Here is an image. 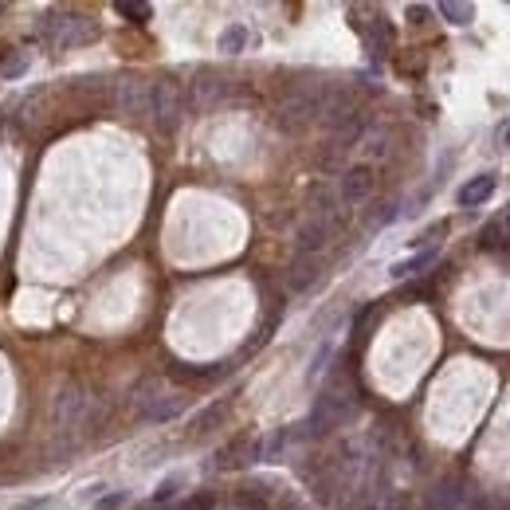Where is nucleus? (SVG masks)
<instances>
[{"label": "nucleus", "mask_w": 510, "mask_h": 510, "mask_svg": "<svg viewBox=\"0 0 510 510\" xmlns=\"http://www.w3.org/2000/svg\"><path fill=\"white\" fill-rule=\"evenodd\" d=\"M149 114H154L157 130H166V134L181 126L184 94H181V83H177V79H157V83H149Z\"/></svg>", "instance_id": "1"}, {"label": "nucleus", "mask_w": 510, "mask_h": 510, "mask_svg": "<svg viewBox=\"0 0 510 510\" xmlns=\"http://www.w3.org/2000/svg\"><path fill=\"white\" fill-rule=\"evenodd\" d=\"M322 91H327V83H318V86H302V91L291 94V99L279 106V122H283V130H307L310 122H318Z\"/></svg>", "instance_id": "2"}, {"label": "nucleus", "mask_w": 510, "mask_h": 510, "mask_svg": "<svg viewBox=\"0 0 510 510\" xmlns=\"http://www.w3.org/2000/svg\"><path fill=\"white\" fill-rule=\"evenodd\" d=\"M86 408H91V397H86L83 385L67 381L51 400V420H56L59 432H79L83 420H86Z\"/></svg>", "instance_id": "3"}, {"label": "nucleus", "mask_w": 510, "mask_h": 510, "mask_svg": "<svg viewBox=\"0 0 510 510\" xmlns=\"http://www.w3.org/2000/svg\"><path fill=\"white\" fill-rule=\"evenodd\" d=\"M111 103H114V111L126 114V118L149 114V83L134 79V75H126V79H118L111 86Z\"/></svg>", "instance_id": "4"}, {"label": "nucleus", "mask_w": 510, "mask_h": 510, "mask_svg": "<svg viewBox=\"0 0 510 510\" xmlns=\"http://www.w3.org/2000/svg\"><path fill=\"white\" fill-rule=\"evenodd\" d=\"M373 184H377V177H373V166H350L342 173V181H338V201L345 204V209H357V204H365L369 197H373Z\"/></svg>", "instance_id": "5"}, {"label": "nucleus", "mask_w": 510, "mask_h": 510, "mask_svg": "<svg viewBox=\"0 0 510 510\" xmlns=\"http://www.w3.org/2000/svg\"><path fill=\"white\" fill-rule=\"evenodd\" d=\"M327 244H330V220L310 216V220L299 224V232H295V252L299 255H318Z\"/></svg>", "instance_id": "6"}, {"label": "nucleus", "mask_w": 510, "mask_h": 510, "mask_svg": "<svg viewBox=\"0 0 510 510\" xmlns=\"http://www.w3.org/2000/svg\"><path fill=\"white\" fill-rule=\"evenodd\" d=\"M322 279V259L318 255H295V264L287 271V287L295 295H307V291Z\"/></svg>", "instance_id": "7"}, {"label": "nucleus", "mask_w": 510, "mask_h": 510, "mask_svg": "<svg viewBox=\"0 0 510 510\" xmlns=\"http://www.w3.org/2000/svg\"><path fill=\"white\" fill-rule=\"evenodd\" d=\"M498 177L495 173H479V177H471L468 184H460V192H455V201H460V209H479V204L491 201Z\"/></svg>", "instance_id": "8"}, {"label": "nucleus", "mask_w": 510, "mask_h": 510, "mask_svg": "<svg viewBox=\"0 0 510 510\" xmlns=\"http://www.w3.org/2000/svg\"><path fill=\"white\" fill-rule=\"evenodd\" d=\"M224 94H228V83L220 79V75H212V71H201L197 83H192V106H201V111L216 106Z\"/></svg>", "instance_id": "9"}, {"label": "nucleus", "mask_w": 510, "mask_h": 510, "mask_svg": "<svg viewBox=\"0 0 510 510\" xmlns=\"http://www.w3.org/2000/svg\"><path fill=\"white\" fill-rule=\"evenodd\" d=\"M463 498H468V491H463L460 483H440L436 491H428L425 498V510H460L463 506Z\"/></svg>", "instance_id": "10"}, {"label": "nucleus", "mask_w": 510, "mask_h": 510, "mask_svg": "<svg viewBox=\"0 0 510 510\" xmlns=\"http://www.w3.org/2000/svg\"><path fill=\"white\" fill-rule=\"evenodd\" d=\"M436 255H440V244L436 247H425V252H416V255H408V259H400V264L389 267V275H393V279H412V275H420V271H428L432 264H436Z\"/></svg>", "instance_id": "11"}, {"label": "nucleus", "mask_w": 510, "mask_h": 510, "mask_svg": "<svg viewBox=\"0 0 510 510\" xmlns=\"http://www.w3.org/2000/svg\"><path fill=\"white\" fill-rule=\"evenodd\" d=\"M338 192H330L327 184H314V192H310V209L318 220H330V216H338Z\"/></svg>", "instance_id": "12"}, {"label": "nucleus", "mask_w": 510, "mask_h": 510, "mask_svg": "<svg viewBox=\"0 0 510 510\" xmlns=\"http://www.w3.org/2000/svg\"><path fill=\"white\" fill-rule=\"evenodd\" d=\"M181 412H184V397H166V400H157V405H149L142 416L149 420V425H166V420L181 416Z\"/></svg>", "instance_id": "13"}, {"label": "nucleus", "mask_w": 510, "mask_h": 510, "mask_svg": "<svg viewBox=\"0 0 510 510\" xmlns=\"http://www.w3.org/2000/svg\"><path fill=\"white\" fill-rule=\"evenodd\" d=\"M216 48H220L224 56H240V51L247 48V28L244 24H228L220 31V40H216Z\"/></svg>", "instance_id": "14"}, {"label": "nucleus", "mask_w": 510, "mask_h": 510, "mask_svg": "<svg viewBox=\"0 0 510 510\" xmlns=\"http://www.w3.org/2000/svg\"><path fill=\"white\" fill-rule=\"evenodd\" d=\"M440 16L448 20V24H455V28H468L471 20H475V8H471V4H455V0H443V4H440Z\"/></svg>", "instance_id": "15"}, {"label": "nucleus", "mask_w": 510, "mask_h": 510, "mask_svg": "<svg viewBox=\"0 0 510 510\" xmlns=\"http://www.w3.org/2000/svg\"><path fill=\"white\" fill-rule=\"evenodd\" d=\"M389 142H393V138H389V130H373V134L365 138V154L373 157V161L385 157V154H389Z\"/></svg>", "instance_id": "16"}, {"label": "nucleus", "mask_w": 510, "mask_h": 510, "mask_svg": "<svg viewBox=\"0 0 510 510\" xmlns=\"http://www.w3.org/2000/svg\"><path fill=\"white\" fill-rule=\"evenodd\" d=\"M184 487V475H169V479H161V487L154 491V503H169V498H177V491Z\"/></svg>", "instance_id": "17"}, {"label": "nucleus", "mask_w": 510, "mask_h": 510, "mask_svg": "<svg viewBox=\"0 0 510 510\" xmlns=\"http://www.w3.org/2000/svg\"><path fill=\"white\" fill-rule=\"evenodd\" d=\"M330 353H334V338H330V342H322V350L314 353V362H310V369H307V381H314V377H318L322 369H327V357H330Z\"/></svg>", "instance_id": "18"}, {"label": "nucleus", "mask_w": 510, "mask_h": 510, "mask_svg": "<svg viewBox=\"0 0 510 510\" xmlns=\"http://www.w3.org/2000/svg\"><path fill=\"white\" fill-rule=\"evenodd\" d=\"M114 8H118L122 16H130V20H149V13H154L149 4H130V0H118Z\"/></svg>", "instance_id": "19"}, {"label": "nucleus", "mask_w": 510, "mask_h": 510, "mask_svg": "<svg viewBox=\"0 0 510 510\" xmlns=\"http://www.w3.org/2000/svg\"><path fill=\"white\" fill-rule=\"evenodd\" d=\"M24 71H28V56H16V59H8L4 67H0L4 79H16V75H24Z\"/></svg>", "instance_id": "20"}, {"label": "nucleus", "mask_w": 510, "mask_h": 510, "mask_svg": "<svg viewBox=\"0 0 510 510\" xmlns=\"http://www.w3.org/2000/svg\"><path fill=\"white\" fill-rule=\"evenodd\" d=\"M224 408H228V405H212V408H209V412H204V416L197 420V428H212V425H216V420H220V416H224Z\"/></svg>", "instance_id": "21"}, {"label": "nucleus", "mask_w": 510, "mask_h": 510, "mask_svg": "<svg viewBox=\"0 0 510 510\" xmlns=\"http://www.w3.org/2000/svg\"><path fill=\"white\" fill-rule=\"evenodd\" d=\"M43 506H51V498H28V503H20L13 510H43Z\"/></svg>", "instance_id": "22"}, {"label": "nucleus", "mask_w": 510, "mask_h": 510, "mask_svg": "<svg viewBox=\"0 0 510 510\" xmlns=\"http://www.w3.org/2000/svg\"><path fill=\"white\" fill-rule=\"evenodd\" d=\"M122 503H126V491H122V495H106L99 506H103V510H111V506H122Z\"/></svg>", "instance_id": "23"}, {"label": "nucleus", "mask_w": 510, "mask_h": 510, "mask_svg": "<svg viewBox=\"0 0 510 510\" xmlns=\"http://www.w3.org/2000/svg\"><path fill=\"white\" fill-rule=\"evenodd\" d=\"M506 146H510V126H506Z\"/></svg>", "instance_id": "24"}, {"label": "nucleus", "mask_w": 510, "mask_h": 510, "mask_svg": "<svg viewBox=\"0 0 510 510\" xmlns=\"http://www.w3.org/2000/svg\"><path fill=\"white\" fill-rule=\"evenodd\" d=\"M506 224H510V212H506Z\"/></svg>", "instance_id": "25"}]
</instances>
